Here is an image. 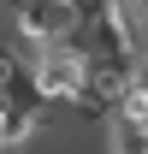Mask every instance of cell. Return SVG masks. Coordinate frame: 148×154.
<instances>
[{
    "label": "cell",
    "instance_id": "1",
    "mask_svg": "<svg viewBox=\"0 0 148 154\" xmlns=\"http://www.w3.org/2000/svg\"><path fill=\"white\" fill-rule=\"evenodd\" d=\"M83 77H89V59L77 54L71 42H59V48H42V54L30 59L24 83H30V95H36L42 107H71V101L83 95Z\"/></svg>",
    "mask_w": 148,
    "mask_h": 154
},
{
    "label": "cell",
    "instance_id": "2",
    "mask_svg": "<svg viewBox=\"0 0 148 154\" xmlns=\"http://www.w3.org/2000/svg\"><path fill=\"white\" fill-rule=\"evenodd\" d=\"M101 18H107V30H113V42H119L125 65L142 71V65H148V0H107Z\"/></svg>",
    "mask_w": 148,
    "mask_h": 154
}]
</instances>
